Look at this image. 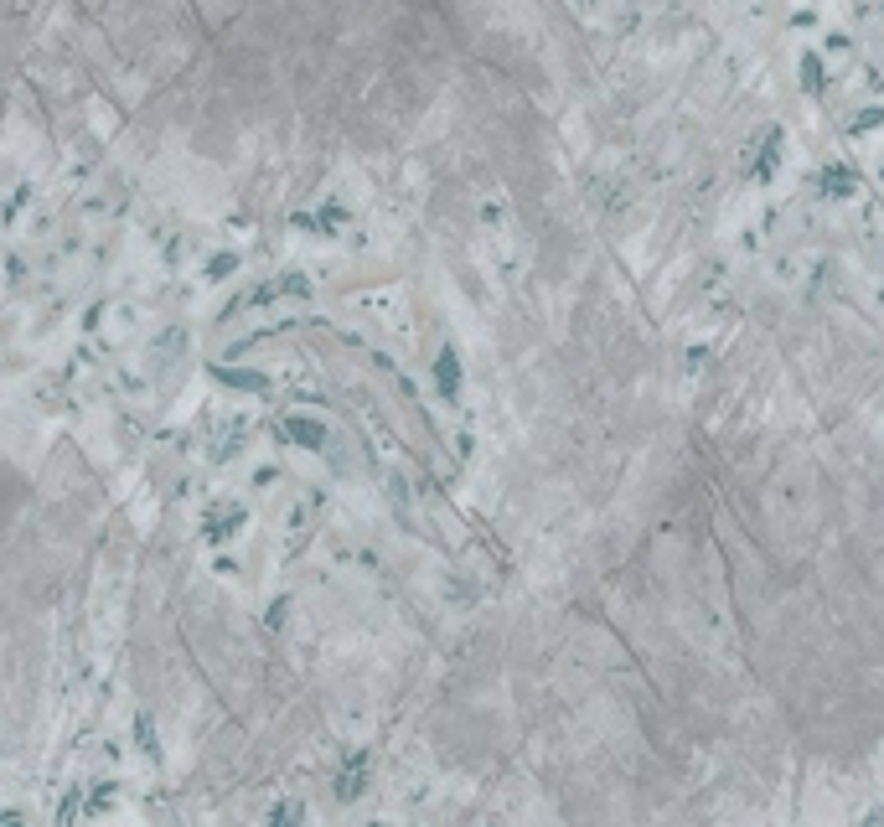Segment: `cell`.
<instances>
[{
	"mask_svg": "<svg viewBox=\"0 0 884 827\" xmlns=\"http://www.w3.org/2000/svg\"><path fill=\"white\" fill-rule=\"evenodd\" d=\"M817 187H822V197H853V187H859V176H853L848 166H828Z\"/></svg>",
	"mask_w": 884,
	"mask_h": 827,
	"instance_id": "obj_1",
	"label": "cell"
}]
</instances>
